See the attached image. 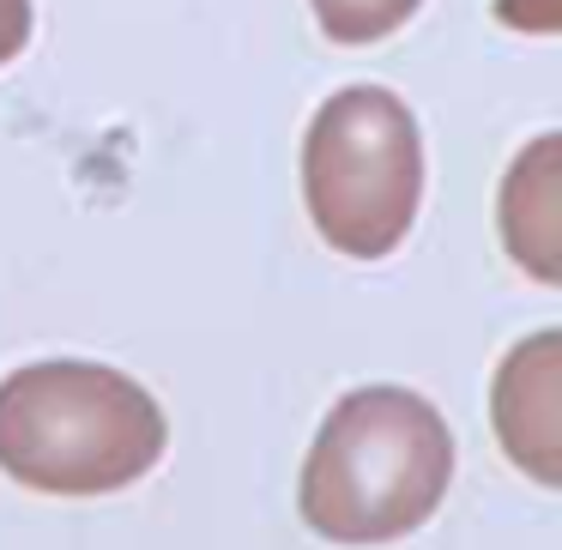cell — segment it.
Segmentation results:
<instances>
[{
    "label": "cell",
    "instance_id": "1",
    "mask_svg": "<svg viewBox=\"0 0 562 550\" xmlns=\"http://www.w3.org/2000/svg\"><path fill=\"white\" fill-rule=\"evenodd\" d=\"M453 429L412 388H357L321 417L296 508L327 545H393L441 508Z\"/></svg>",
    "mask_w": 562,
    "mask_h": 550
},
{
    "label": "cell",
    "instance_id": "2",
    "mask_svg": "<svg viewBox=\"0 0 562 550\" xmlns=\"http://www.w3.org/2000/svg\"><path fill=\"white\" fill-rule=\"evenodd\" d=\"M164 405L110 363L49 357L0 381V472L43 496H110L164 460Z\"/></svg>",
    "mask_w": 562,
    "mask_h": 550
},
{
    "label": "cell",
    "instance_id": "3",
    "mask_svg": "<svg viewBox=\"0 0 562 550\" xmlns=\"http://www.w3.org/2000/svg\"><path fill=\"white\" fill-rule=\"evenodd\" d=\"M303 200L321 243L381 260L412 236L424 200V139L387 86H345L303 134Z\"/></svg>",
    "mask_w": 562,
    "mask_h": 550
},
{
    "label": "cell",
    "instance_id": "4",
    "mask_svg": "<svg viewBox=\"0 0 562 550\" xmlns=\"http://www.w3.org/2000/svg\"><path fill=\"white\" fill-rule=\"evenodd\" d=\"M502 453L520 465L532 484H562V333L544 327L526 345H514L496 369L490 393Z\"/></svg>",
    "mask_w": 562,
    "mask_h": 550
},
{
    "label": "cell",
    "instance_id": "5",
    "mask_svg": "<svg viewBox=\"0 0 562 550\" xmlns=\"http://www.w3.org/2000/svg\"><path fill=\"white\" fill-rule=\"evenodd\" d=\"M557 164H562V139L544 134L520 151V164L502 182V243L538 284L562 279V200H557L562 170Z\"/></svg>",
    "mask_w": 562,
    "mask_h": 550
},
{
    "label": "cell",
    "instance_id": "6",
    "mask_svg": "<svg viewBox=\"0 0 562 550\" xmlns=\"http://www.w3.org/2000/svg\"><path fill=\"white\" fill-rule=\"evenodd\" d=\"M333 43H375L387 31H400L424 0H308Z\"/></svg>",
    "mask_w": 562,
    "mask_h": 550
},
{
    "label": "cell",
    "instance_id": "7",
    "mask_svg": "<svg viewBox=\"0 0 562 550\" xmlns=\"http://www.w3.org/2000/svg\"><path fill=\"white\" fill-rule=\"evenodd\" d=\"M31 25H37V13H31V0H0V67L25 55Z\"/></svg>",
    "mask_w": 562,
    "mask_h": 550
}]
</instances>
